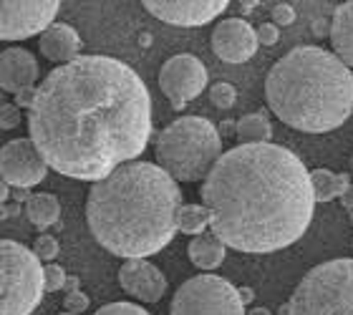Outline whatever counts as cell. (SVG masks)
I'll return each mask as SVG.
<instances>
[{"label":"cell","instance_id":"obj_23","mask_svg":"<svg viewBox=\"0 0 353 315\" xmlns=\"http://www.w3.org/2000/svg\"><path fill=\"white\" fill-rule=\"evenodd\" d=\"M210 101H212V106H217V109H232L237 101L235 86L228 83V81L212 83V86H210Z\"/></svg>","mask_w":353,"mask_h":315},{"label":"cell","instance_id":"obj_9","mask_svg":"<svg viewBox=\"0 0 353 315\" xmlns=\"http://www.w3.org/2000/svg\"><path fill=\"white\" fill-rule=\"evenodd\" d=\"M59 0H0V41H26L41 36L59 15Z\"/></svg>","mask_w":353,"mask_h":315},{"label":"cell","instance_id":"obj_7","mask_svg":"<svg viewBox=\"0 0 353 315\" xmlns=\"http://www.w3.org/2000/svg\"><path fill=\"white\" fill-rule=\"evenodd\" d=\"M46 295L43 265L15 240H0V315H30Z\"/></svg>","mask_w":353,"mask_h":315},{"label":"cell","instance_id":"obj_32","mask_svg":"<svg viewBox=\"0 0 353 315\" xmlns=\"http://www.w3.org/2000/svg\"><path fill=\"white\" fill-rule=\"evenodd\" d=\"M235 124L237 121H222V129H217L220 136H225V134H235Z\"/></svg>","mask_w":353,"mask_h":315},{"label":"cell","instance_id":"obj_5","mask_svg":"<svg viewBox=\"0 0 353 315\" xmlns=\"http://www.w3.org/2000/svg\"><path fill=\"white\" fill-rule=\"evenodd\" d=\"M157 167L174 182H205L222 156V136L210 119L179 116L157 136Z\"/></svg>","mask_w":353,"mask_h":315},{"label":"cell","instance_id":"obj_11","mask_svg":"<svg viewBox=\"0 0 353 315\" xmlns=\"http://www.w3.org/2000/svg\"><path fill=\"white\" fill-rule=\"evenodd\" d=\"M46 174H48V167L30 139L21 136L0 147V179L8 187L28 190L43 182Z\"/></svg>","mask_w":353,"mask_h":315},{"label":"cell","instance_id":"obj_29","mask_svg":"<svg viewBox=\"0 0 353 315\" xmlns=\"http://www.w3.org/2000/svg\"><path fill=\"white\" fill-rule=\"evenodd\" d=\"M270 18H272V26H278V28L280 26H290V23L295 21V10H293V6H288V3H275Z\"/></svg>","mask_w":353,"mask_h":315},{"label":"cell","instance_id":"obj_18","mask_svg":"<svg viewBox=\"0 0 353 315\" xmlns=\"http://www.w3.org/2000/svg\"><path fill=\"white\" fill-rule=\"evenodd\" d=\"M187 255H190V263L194 267L205 272H212L214 267H220L225 263V255H228V247L222 245L212 232H205V235L192 237L190 247H187Z\"/></svg>","mask_w":353,"mask_h":315},{"label":"cell","instance_id":"obj_16","mask_svg":"<svg viewBox=\"0 0 353 315\" xmlns=\"http://www.w3.org/2000/svg\"><path fill=\"white\" fill-rule=\"evenodd\" d=\"M38 48L43 53V59L63 66L81 56V36L66 23H53L41 33Z\"/></svg>","mask_w":353,"mask_h":315},{"label":"cell","instance_id":"obj_37","mask_svg":"<svg viewBox=\"0 0 353 315\" xmlns=\"http://www.w3.org/2000/svg\"><path fill=\"white\" fill-rule=\"evenodd\" d=\"M255 6H258V3H252V0H250V3H240V10H243V13H250Z\"/></svg>","mask_w":353,"mask_h":315},{"label":"cell","instance_id":"obj_27","mask_svg":"<svg viewBox=\"0 0 353 315\" xmlns=\"http://www.w3.org/2000/svg\"><path fill=\"white\" fill-rule=\"evenodd\" d=\"M63 308H66V313H74V315L86 313L88 310V295H83L81 290L66 293V298H63Z\"/></svg>","mask_w":353,"mask_h":315},{"label":"cell","instance_id":"obj_4","mask_svg":"<svg viewBox=\"0 0 353 315\" xmlns=\"http://www.w3.org/2000/svg\"><path fill=\"white\" fill-rule=\"evenodd\" d=\"M265 101L290 129L333 132L353 114L351 68L321 45H298L265 76Z\"/></svg>","mask_w":353,"mask_h":315},{"label":"cell","instance_id":"obj_25","mask_svg":"<svg viewBox=\"0 0 353 315\" xmlns=\"http://www.w3.org/2000/svg\"><path fill=\"white\" fill-rule=\"evenodd\" d=\"M33 252H36V257L41 263H53L61 252L59 240L53 235H38L36 242H33Z\"/></svg>","mask_w":353,"mask_h":315},{"label":"cell","instance_id":"obj_30","mask_svg":"<svg viewBox=\"0 0 353 315\" xmlns=\"http://www.w3.org/2000/svg\"><path fill=\"white\" fill-rule=\"evenodd\" d=\"M255 36H258L260 45H275L280 38V28L278 26H272V23H263V26L255 28Z\"/></svg>","mask_w":353,"mask_h":315},{"label":"cell","instance_id":"obj_26","mask_svg":"<svg viewBox=\"0 0 353 315\" xmlns=\"http://www.w3.org/2000/svg\"><path fill=\"white\" fill-rule=\"evenodd\" d=\"M94 315H152V313H149V310H144L141 305H137V303L119 301V303H109V305L99 308Z\"/></svg>","mask_w":353,"mask_h":315},{"label":"cell","instance_id":"obj_35","mask_svg":"<svg viewBox=\"0 0 353 315\" xmlns=\"http://www.w3.org/2000/svg\"><path fill=\"white\" fill-rule=\"evenodd\" d=\"M63 290H66V293H74V290H79V278H68Z\"/></svg>","mask_w":353,"mask_h":315},{"label":"cell","instance_id":"obj_22","mask_svg":"<svg viewBox=\"0 0 353 315\" xmlns=\"http://www.w3.org/2000/svg\"><path fill=\"white\" fill-rule=\"evenodd\" d=\"M210 227V212L205 205H182L176 212V232L184 235H205Z\"/></svg>","mask_w":353,"mask_h":315},{"label":"cell","instance_id":"obj_14","mask_svg":"<svg viewBox=\"0 0 353 315\" xmlns=\"http://www.w3.org/2000/svg\"><path fill=\"white\" fill-rule=\"evenodd\" d=\"M119 285L141 303H159L167 293L164 272L149 260H124L119 267Z\"/></svg>","mask_w":353,"mask_h":315},{"label":"cell","instance_id":"obj_1","mask_svg":"<svg viewBox=\"0 0 353 315\" xmlns=\"http://www.w3.org/2000/svg\"><path fill=\"white\" fill-rule=\"evenodd\" d=\"M28 132L48 169L99 182L147 149L152 96L124 61L79 56L56 66L36 86Z\"/></svg>","mask_w":353,"mask_h":315},{"label":"cell","instance_id":"obj_3","mask_svg":"<svg viewBox=\"0 0 353 315\" xmlns=\"http://www.w3.org/2000/svg\"><path fill=\"white\" fill-rule=\"evenodd\" d=\"M179 207L182 192L162 167L129 161L88 190L86 222L111 255L147 260L174 240Z\"/></svg>","mask_w":353,"mask_h":315},{"label":"cell","instance_id":"obj_31","mask_svg":"<svg viewBox=\"0 0 353 315\" xmlns=\"http://www.w3.org/2000/svg\"><path fill=\"white\" fill-rule=\"evenodd\" d=\"M33 96H36V88H33V91H23V94H18L15 96V106H26V109H30Z\"/></svg>","mask_w":353,"mask_h":315},{"label":"cell","instance_id":"obj_33","mask_svg":"<svg viewBox=\"0 0 353 315\" xmlns=\"http://www.w3.org/2000/svg\"><path fill=\"white\" fill-rule=\"evenodd\" d=\"M237 290H240V287H237ZM240 298H243L245 308H248V303H252V298H255V293H252L250 287H243V290H240Z\"/></svg>","mask_w":353,"mask_h":315},{"label":"cell","instance_id":"obj_34","mask_svg":"<svg viewBox=\"0 0 353 315\" xmlns=\"http://www.w3.org/2000/svg\"><path fill=\"white\" fill-rule=\"evenodd\" d=\"M8 197H10V187H8V184L3 182V179H0V205H3V202H6Z\"/></svg>","mask_w":353,"mask_h":315},{"label":"cell","instance_id":"obj_6","mask_svg":"<svg viewBox=\"0 0 353 315\" xmlns=\"http://www.w3.org/2000/svg\"><path fill=\"white\" fill-rule=\"evenodd\" d=\"M285 315H353L351 257L310 267L285 303Z\"/></svg>","mask_w":353,"mask_h":315},{"label":"cell","instance_id":"obj_38","mask_svg":"<svg viewBox=\"0 0 353 315\" xmlns=\"http://www.w3.org/2000/svg\"><path fill=\"white\" fill-rule=\"evenodd\" d=\"M59 315H74V313H59Z\"/></svg>","mask_w":353,"mask_h":315},{"label":"cell","instance_id":"obj_20","mask_svg":"<svg viewBox=\"0 0 353 315\" xmlns=\"http://www.w3.org/2000/svg\"><path fill=\"white\" fill-rule=\"evenodd\" d=\"M310 184H313L316 202H331V199L341 197L351 187L346 174H336L331 169H313L310 172Z\"/></svg>","mask_w":353,"mask_h":315},{"label":"cell","instance_id":"obj_8","mask_svg":"<svg viewBox=\"0 0 353 315\" xmlns=\"http://www.w3.org/2000/svg\"><path fill=\"white\" fill-rule=\"evenodd\" d=\"M170 315H245V303L230 280L202 272L176 287Z\"/></svg>","mask_w":353,"mask_h":315},{"label":"cell","instance_id":"obj_36","mask_svg":"<svg viewBox=\"0 0 353 315\" xmlns=\"http://www.w3.org/2000/svg\"><path fill=\"white\" fill-rule=\"evenodd\" d=\"M245 315H272L268 308H252L250 313H245Z\"/></svg>","mask_w":353,"mask_h":315},{"label":"cell","instance_id":"obj_2","mask_svg":"<svg viewBox=\"0 0 353 315\" xmlns=\"http://www.w3.org/2000/svg\"><path fill=\"white\" fill-rule=\"evenodd\" d=\"M199 194L212 235L250 255L290 247L305 235L316 210L310 172L290 149L272 141L222 152Z\"/></svg>","mask_w":353,"mask_h":315},{"label":"cell","instance_id":"obj_10","mask_svg":"<svg viewBox=\"0 0 353 315\" xmlns=\"http://www.w3.org/2000/svg\"><path fill=\"white\" fill-rule=\"evenodd\" d=\"M207 86V68L205 63L192 53H176L170 61H164L159 71V88L170 99L172 109H184L190 101H194Z\"/></svg>","mask_w":353,"mask_h":315},{"label":"cell","instance_id":"obj_17","mask_svg":"<svg viewBox=\"0 0 353 315\" xmlns=\"http://www.w3.org/2000/svg\"><path fill=\"white\" fill-rule=\"evenodd\" d=\"M331 45L348 68H353V0L341 3L331 21Z\"/></svg>","mask_w":353,"mask_h":315},{"label":"cell","instance_id":"obj_13","mask_svg":"<svg viewBox=\"0 0 353 315\" xmlns=\"http://www.w3.org/2000/svg\"><path fill=\"white\" fill-rule=\"evenodd\" d=\"M255 28L245 18H225L212 30V51L225 63H245L258 53Z\"/></svg>","mask_w":353,"mask_h":315},{"label":"cell","instance_id":"obj_24","mask_svg":"<svg viewBox=\"0 0 353 315\" xmlns=\"http://www.w3.org/2000/svg\"><path fill=\"white\" fill-rule=\"evenodd\" d=\"M66 270L61 267V265L56 263H48L43 265V285H46V293H59V290H63L66 287Z\"/></svg>","mask_w":353,"mask_h":315},{"label":"cell","instance_id":"obj_28","mask_svg":"<svg viewBox=\"0 0 353 315\" xmlns=\"http://www.w3.org/2000/svg\"><path fill=\"white\" fill-rule=\"evenodd\" d=\"M21 124V109L15 103H0V129H15Z\"/></svg>","mask_w":353,"mask_h":315},{"label":"cell","instance_id":"obj_19","mask_svg":"<svg viewBox=\"0 0 353 315\" xmlns=\"http://www.w3.org/2000/svg\"><path fill=\"white\" fill-rule=\"evenodd\" d=\"M26 214L28 220L36 225V227L46 230L53 227L61 217V205L56 194H48V192H38V194H30L26 199Z\"/></svg>","mask_w":353,"mask_h":315},{"label":"cell","instance_id":"obj_21","mask_svg":"<svg viewBox=\"0 0 353 315\" xmlns=\"http://www.w3.org/2000/svg\"><path fill=\"white\" fill-rule=\"evenodd\" d=\"M235 134L240 144H270L272 126L265 114H245L235 124Z\"/></svg>","mask_w":353,"mask_h":315},{"label":"cell","instance_id":"obj_15","mask_svg":"<svg viewBox=\"0 0 353 315\" xmlns=\"http://www.w3.org/2000/svg\"><path fill=\"white\" fill-rule=\"evenodd\" d=\"M38 81V61L26 48H6L0 53V88L8 94L33 91Z\"/></svg>","mask_w":353,"mask_h":315},{"label":"cell","instance_id":"obj_12","mask_svg":"<svg viewBox=\"0 0 353 315\" xmlns=\"http://www.w3.org/2000/svg\"><path fill=\"white\" fill-rule=\"evenodd\" d=\"M141 6L162 23L179 26V28H197V26H205V23L214 21L217 15L225 13L230 3L228 0H197V3H190V0H147Z\"/></svg>","mask_w":353,"mask_h":315}]
</instances>
